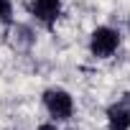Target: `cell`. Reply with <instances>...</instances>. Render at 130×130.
Returning a JSON list of instances; mask_svg holds the SVG:
<instances>
[{"instance_id": "obj_1", "label": "cell", "mask_w": 130, "mask_h": 130, "mask_svg": "<svg viewBox=\"0 0 130 130\" xmlns=\"http://www.w3.org/2000/svg\"><path fill=\"white\" fill-rule=\"evenodd\" d=\"M41 105H43L46 115H48L54 122H67V120H72V117H74V110H77L72 92H67L64 87H48V89H43Z\"/></svg>"}, {"instance_id": "obj_2", "label": "cell", "mask_w": 130, "mask_h": 130, "mask_svg": "<svg viewBox=\"0 0 130 130\" xmlns=\"http://www.w3.org/2000/svg\"><path fill=\"white\" fill-rule=\"evenodd\" d=\"M120 43H122V36H120L117 28H112V26H97L89 33V43L87 46H89V54L94 59L105 61V59H112L117 54Z\"/></svg>"}, {"instance_id": "obj_3", "label": "cell", "mask_w": 130, "mask_h": 130, "mask_svg": "<svg viewBox=\"0 0 130 130\" xmlns=\"http://www.w3.org/2000/svg\"><path fill=\"white\" fill-rule=\"evenodd\" d=\"M28 10L43 28L51 31L64 13V3L61 0H28Z\"/></svg>"}, {"instance_id": "obj_4", "label": "cell", "mask_w": 130, "mask_h": 130, "mask_svg": "<svg viewBox=\"0 0 130 130\" xmlns=\"http://www.w3.org/2000/svg\"><path fill=\"white\" fill-rule=\"evenodd\" d=\"M107 130H130V100H117L105 110Z\"/></svg>"}, {"instance_id": "obj_5", "label": "cell", "mask_w": 130, "mask_h": 130, "mask_svg": "<svg viewBox=\"0 0 130 130\" xmlns=\"http://www.w3.org/2000/svg\"><path fill=\"white\" fill-rule=\"evenodd\" d=\"M0 23L3 26L13 23V0H0Z\"/></svg>"}, {"instance_id": "obj_6", "label": "cell", "mask_w": 130, "mask_h": 130, "mask_svg": "<svg viewBox=\"0 0 130 130\" xmlns=\"http://www.w3.org/2000/svg\"><path fill=\"white\" fill-rule=\"evenodd\" d=\"M36 130H61V127H59L56 122H41V125H38Z\"/></svg>"}]
</instances>
